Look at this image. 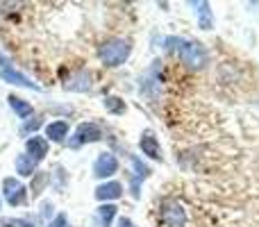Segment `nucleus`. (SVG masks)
<instances>
[{
  "label": "nucleus",
  "mask_w": 259,
  "mask_h": 227,
  "mask_svg": "<svg viewBox=\"0 0 259 227\" xmlns=\"http://www.w3.org/2000/svg\"><path fill=\"white\" fill-rule=\"evenodd\" d=\"M166 48L175 50L178 57L182 59V64H187L189 68H202L207 62H209V55H207V48L200 43V41H184V39H166Z\"/></svg>",
  "instance_id": "obj_1"
},
{
  "label": "nucleus",
  "mask_w": 259,
  "mask_h": 227,
  "mask_svg": "<svg viewBox=\"0 0 259 227\" xmlns=\"http://www.w3.org/2000/svg\"><path fill=\"white\" fill-rule=\"evenodd\" d=\"M130 53H132V46L125 39H109L98 48V57L105 66H121L127 62Z\"/></svg>",
  "instance_id": "obj_2"
},
{
  "label": "nucleus",
  "mask_w": 259,
  "mask_h": 227,
  "mask_svg": "<svg viewBox=\"0 0 259 227\" xmlns=\"http://www.w3.org/2000/svg\"><path fill=\"white\" fill-rule=\"evenodd\" d=\"M159 225L161 227H184L187 225V211L178 200H166L159 207Z\"/></svg>",
  "instance_id": "obj_3"
},
{
  "label": "nucleus",
  "mask_w": 259,
  "mask_h": 227,
  "mask_svg": "<svg viewBox=\"0 0 259 227\" xmlns=\"http://www.w3.org/2000/svg\"><path fill=\"white\" fill-rule=\"evenodd\" d=\"M103 139V129L100 125L96 123H82L80 127L75 129V137L71 139V148H80V146H87V143H94V141H100Z\"/></svg>",
  "instance_id": "obj_4"
},
{
  "label": "nucleus",
  "mask_w": 259,
  "mask_h": 227,
  "mask_svg": "<svg viewBox=\"0 0 259 227\" xmlns=\"http://www.w3.org/2000/svg\"><path fill=\"white\" fill-rule=\"evenodd\" d=\"M3 191H5V200H7L12 207H21L27 202V189L23 187L18 179L7 177L3 182Z\"/></svg>",
  "instance_id": "obj_5"
},
{
  "label": "nucleus",
  "mask_w": 259,
  "mask_h": 227,
  "mask_svg": "<svg viewBox=\"0 0 259 227\" xmlns=\"http://www.w3.org/2000/svg\"><path fill=\"white\" fill-rule=\"evenodd\" d=\"M118 170V159L112 155V152H100L94 161V175L96 177H112Z\"/></svg>",
  "instance_id": "obj_6"
},
{
  "label": "nucleus",
  "mask_w": 259,
  "mask_h": 227,
  "mask_svg": "<svg viewBox=\"0 0 259 227\" xmlns=\"http://www.w3.org/2000/svg\"><path fill=\"white\" fill-rule=\"evenodd\" d=\"M48 141H46L44 137H32V139H27V143H25V155L27 157H32L34 161H41L46 155H48Z\"/></svg>",
  "instance_id": "obj_7"
},
{
  "label": "nucleus",
  "mask_w": 259,
  "mask_h": 227,
  "mask_svg": "<svg viewBox=\"0 0 259 227\" xmlns=\"http://www.w3.org/2000/svg\"><path fill=\"white\" fill-rule=\"evenodd\" d=\"M139 150H141L146 157H150V159H161L159 143H157V139L152 132H143L141 141H139Z\"/></svg>",
  "instance_id": "obj_8"
},
{
  "label": "nucleus",
  "mask_w": 259,
  "mask_h": 227,
  "mask_svg": "<svg viewBox=\"0 0 259 227\" xmlns=\"http://www.w3.org/2000/svg\"><path fill=\"white\" fill-rule=\"evenodd\" d=\"M121 182H105L96 189V200H116V198H121Z\"/></svg>",
  "instance_id": "obj_9"
},
{
  "label": "nucleus",
  "mask_w": 259,
  "mask_h": 227,
  "mask_svg": "<svg viewBox=\"0 0 259 227\" xmlns=\"http://www.w3.org/2000/svg\"><path fill=\"white\" fill-rule=\"evenodd\" d=\"M46 137L55 143H62L68 137V123L66 120H53L46 125Z\"/></svg>",
  "instance_id": "obj_10"
},
{
  "label": "nucleus",
  "mask_w": 259,
  "mask_h": 227,
  "mask_svg": "<svg viewBox=\"0 0 259 227\" xmlns=\"http://www.w3.org/2000/svg\"><path fill=\"white\" fill-rule=\"evenodd\" d=\"M0 77H3L5 82H9V84H18V86H30V89H39V86L34 84V82H30L25 75H21V73H16L14 68H0Z\"/></svg>",
  "instance_id": "obj_11"
},
{
  "label": "nucleus",
  "mask_w": 259,
  "mask_h": 227,
  "mask_svg": "<svg viewBox=\"0 0 259 227\" xmlns=\"http://www.w3.org/2000/svg\"><path fill=\"white\" fill-rule=\"evenodd\" d=\"M64 89H68V91H89L91 89V77H89V73H77V75H73L71 80L64 84Z\"/></svg>",
  "instance_id": "obj_12"
},
{
  "label": "nucleus",
  "mask_w": 259,
  "mask_h": 227,
  "mask_svg": "<svg viewBox=\"0 0 259 227\" xmlns=\"http://www.w3.org/2000/svg\"><path fill=\"white\" fill-rule=\"evenodd\" d=\"M36 164H39V161H34L32 157L18 155V159H16V173L21 175V177H30V175H34Z\"/></svg>",
  "instance_id": "obj_13"
},
{
  "label": "nucleus",
  "mask_w": 259,
  "mask_h": 227,
  "mask_svg": "<svg viewBox=\"0 0 259 227\" xmlns=\"http://www.w3.org/2000/svg\"><path fill=\"white\" fill-rule=\"evenodd\" d=\"M114 218H116V207L114 205H100L98 211H96V220H98L100 227H109Z\"/></svg>",
  "instance_id": "obj_14"
},
{
  "label": "nucleus",
  "mask_w": 259,
  "mask_h": 227,
  "mask_svg": "<svg viewBox=\"0 0 259 227\" xmlns=\"http://www.w3.org/2000/svg\"><path fill=\"white\" fill-rule=\"evenodd\" d=\"M9 107L14 109L21 118H27V116H32V105L27 103V100H23V98H18V96H9Z\"/></svg>",
  "instance_id": "obj_15"
},
{
  "label": "nucleus",
  "mask_w": 259,
  "mask_h": 227,
  "mask_svg": "<svg viewBox=\"0 0 259 227\" xmlns=\"http://www.w3.org/2000/svg\"><path fill=\"white\" fill-rule=\"evenodd\" d=\"M105 107H107L112 114H123L125 112V103H123L121 98H112V96L105 98Z\"/></svg>",
  "instance_id": "obj_16"
},
{
  "label": "nucleus",
  "mask_w": 259,
  "mask_h": 227,
  "mask_svg": "<svg viewBox=\"0 0 259 227\" xmlns=\"http://www.w3.org/2000/svg\"><path fill=\"white\" fill-rule=\"evenodd\" d=\"M46 179H48V177H46V173H41V175H36V177H34V184H32V193H34V196H39V189H41V184H44L46 182Z\"/></svg>",
  "instance_id": "obj_17"
},
{
  "label": "nucleus",
  "mask_w": 259,
  "mask_h": 227,
  "mask_svg": "<svg viewBox=\"0 0 259 227\" xmlns=\"http://www.w3.org/2000/svg\"><path fill=\"white\" fill-rule=\"evenodd\" d=\"M50 227H68V218H66V214H57V216H55V220L50 223Z\"/></svg>",
  "instance_id": "obj_18"
},
{
  "label": "nucleus",
  "mask_w": 259,
  "mask_h": 227,
  "mask_svg": "<svg viewBox=\"0 0 259 227\" xmlns=\"http://www.w3.org/2000/svg\"><path fill=\"white\" fill-rule=\"evenodd\" d=\"M39 214H41V218H50V216H53V205H50V202H41Z\"/></svg>",
  "instance_id": "obj_19"
},
{
  "label": "nucleus",
  "mask_w": 259,
  "mask_h": 227,
  "mask_svg": "<svg viewBox=\"0 0 259 227\" xmlns=\"http://www.w3.org/2000/svg\"><path fill=\"white\" fill-rule=\"evenodd\" d=\"M118 227H137L130 218H118Z\"/></svg>",
  "instance_id": "obj_20"
}]
</instances>
